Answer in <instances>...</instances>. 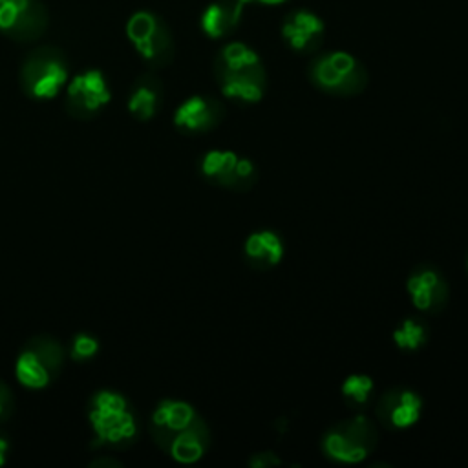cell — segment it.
Returning <instances> with one entry per match:
<instances>
[{
    "instance_id": "6da1fadb",
    "label": "cell",
    "mask_w": 468,
    "mask_h": 468,
    "mask_svg": "<svg viewBox=\"0 0 468 468\" xmlns=\"http://www.w3.org/2000/svg\"><path fill=\"white\" fill-rule=\"evenodd\" d=\"M148 430L155 446L181 464L197 463L212 442L203 415L192 404L177 399H163L155 404Z\"/></svg>"
},
{
    "instance_id": "603a6c76",
    "label": "cell",
    "mask_w": 468,
    "mask_h": 468,
    "mask_svg": "<svg viewBox=\"0 0 468 468\" xmlns=\"http://www.w3.org/2000/svg\"><path fill=\"white\" fill-rule=\"evenodd\" d=\"M15 411V397L11 388L0 378V422H5Z\"/></svg>"
},
{
    "instance_id": "2e32d148",
    "label": "cell",
    "mask_w": 468,
    "mask_h": 468,
    "mask_svg": "<svg viewBox=\"0 0 468 468\" xmlns=\"http://www.w3.org/2000/svg\"><path fill=\"white\" fill-rule=\"evenodd\" d=\"M285 256V241L272 229H260L247 236L243 243V260L254 271H271Z\"/></svg>"
},
{
    "instance_id": "30bf717a",
    "label": "cell",
    "mask_w": 468,
    "mask_h": 468,
    "mask_svg": "<svg viewBox=\"0 0 468 468\" xmlns=\"http://www.w3.org/2000/svg\"><path fill=\"white\" fill-rule=\"evenodd\" d=\"M110 84L101 69H84L66 84L64 110L69 117L86 121L97 117L110 102Z\"/></svg>"
},
{
    "instance_id": "ffe728a7",
    "label": "cell",
    "mask_w": 468,
    "mask_h": 468,
    "mask_svg": "<svg viewBox=\"0 0 468 468\" xmlns=\"http://www.w3.org/2000/svg\"><path fill=\"white\" fill-rule=\"evenodd\" d=\"M430 336V327L420 318H404L393 329V342L400 351H419Z\"/></svg>"
},
{
    "instance_id": "7c38bea8",
    "label": "cell",
    "mask_w": 468,
    "mask_h": 468,
    "mask_svg": "<svg viewBox=\"0 0 468 468\" xmlns=\"http://www.w3.org/2000/svg\"><path fill=\"white\" fill-rule=\"evenodd\" d=\"M406 291L417 311L439 314L444 311L450 298V285L442 271L431 263L417 265L408 280Z\"/></svg>"
},
{
    "instance_id": "4316f807",
    "label": "cell",
    "mask_w": 468,
    "mask_h": 468,
    "mask_svg": "<svg viewBox=\"0 0 468 468\" xmlns=\"http://www.w3.org/2000/svg\"><path fill=\"white\" fill-rule=\"evenodd\" d=\"M287 424H289V419L287 417H282L278 424H274V428H280V433H283L287 430Z\"/></svg>"
},
{
    "instance_id": "9c48e42d",
    "label": "cell",
    "mask_w": 468,
    "mask_h": 468,
    "mask_svg": "<svg viewBox=\"0 0 468 468\" xmlns=\"http://www.w3.org/2000/svg\"><path fill=\"white\" fill-rule=\"evenodd\" d=\"M199 176L212 186L249 192L258 183V166L252 159L232 150H210L197 161Z\"/></svg>"
},
{
    "instance_id": "5b68a950",
    "label": "cell",
    "mask_w": 468,
    "mask_h": 468,
    "mask_svg": "<svg viewBox=\"0 0 468 468\" xmlns=\"http://www.w3.org/2000/svg\"><path fill=\"white\" fill-rule=\"evenodd\" d=\"M69 64L66 55L55 46H40L29 51L20 66L18 80L26 97L48 101L68 84Z\"/></svg>"
},
{
    "instance_id": "52a82bcc",
    "label": "cell",
    "mask_w": 468,
    "mask_h": 468,
    "mask_svg": "<svg viewBox=\"0 0 468 468\" xmlns=\"http://www.w3.org/2000/svg\"><path fill=\"white\" fill-rule=\"evenodd\" d=\"M378 444V431L373 420L364 413L333 424L320 441L327 459L342 464H355L367 459Z\"/></svg>"
},
{
    "instance_id": "277c9868",
    "label": "cell",
    "mask_w": 468,
    "mask_h": 468,
    "mask_svg": "<svg viewBox=\"0 0 468 468\" xmlns=\"http://www.w3.org/2000/svg\"><path fill=\"white\" fill-rule=\"evenodd\" d=\"M307 77L316 90L335 97H355L369 80L364 64L346 51L318 53L307 66Z\"/></svg>"
},
{
    "instance_id": "8992f818",
    "label": "cell",
    "mask_w": 468,
    "mask_h": 468,
    "mask_svg": "<svg viewBox=\"0 0 468 468\" xmlns=\"http://www.w3.org/2000/svg\"><path fill=\"white\" fill-rule=\"evenodd\" d=\"M68 349L51 335H35L18 351L15 377L27 389H44L60 375Z\"/></svg>"
},
{
    "instance_id": "5bb4252c",
    "label": "cell",
    "mask_w": 468,
    "mask_h": 468,
    "mask_svg": "<svg viewBox=\"0 0 468 468\" xmlns=\"http://www.w3.org/2000/svg\"><path fill=\"white\" fill-rule=\"evenodd\" d=\"M225 119V106L212 95H192L174 112V124L181 133L203 135Z\"/></svg>"
},
{
    "instance_id": "cb8c5ba5",
    "label": "cell",
    "mask_w": 468,
    "mask_h": 468,
    "mask_svg": "<svg viewBox=\"0 0 468 468\" xmlns=\"http://www.w3.org/2000/svg\"><path fill=\"white\" fill-rule=\"evenodd\" d=\"M91 468H117L122 466V463L112 455H102V457H95L93 461H90Z\"/></svg>"
},
{
    "instance_id": "d6986e66",
    "label": "cell",
    "mask_w": 468,
    "mask_h": 468,
    "mask_svg": "<svg viewBox=\"0 0 468 468\" xmlns=\"http://www.w3.org/2000/svg\"><path fill=\"white\" fill-rule=\"evenodd\" d=\"M373 393H375L373 378L364 373H353L346 377L340 386V395L344 404L355 413H362L366 408L371 406Z\"/></svg>"
},
{
    "instance_id": "83f0119b",
    "label": "cell",
    "mask_w": 468,
    "mask_h": 468,
    "mask_svg": "<svg viewBox=\"0 0 468 468\" xmlns=\"http://www.w3.org/2000/svg\"><path fill=\"white\" fill-rule=\"evenodd\" d=\"M466 269H468V254H466Z\"/></svg>"
},
{
    "instance_id": "484cf974",
    "label": "cell",
    "mask_w": 468,
    "mask_h": 468,
    "mask_svg": "<svg viewBox=\"0 0 468 468\" xmlns=\"http://www.w3.org/2000/svg\"><path fill=\"white\" fill-rule=\"evenodd\" d=\"M239 2H243V4H247V2H258V4H265V5H276V4H282V2H285V0H239Z\"/></svg>"
},
{
    "instance_id": "4fadbf2b",
    "label": "cell",
    "mask_w": 468,
    "mask_h": 468,
    "mask_svg": "<svg viewBox=\"0 0 468 468\" xmlns=\"http://www.w3.org/2000/svg\"><path fill=\"white\" fill-rule=\"evenodd\" d=\"M373 413L388 430H406L419 422L422 413V397L411 388L393 386L375 400Z\"/></svg>"
},
{
    "instance_id": "ba28073f",
    "label": "cell",
    "mask_w": 468,
    "mask_h": 468,
    "mask_svg": "<svg viewBox=\"0 0 468 468\" xmlns=\"http://www.w3.org/2000/svg\"><path fill=\"white\" fill-rule=\"evenodd\" d=\"M126 37L150 68H165L176 55L172 31L166 22L150 11H137L126 22Z\"/></svg>"
},
{
    "instance_id": "ac0fdd59",
    "label": "cell",
    "mask_w": 468,
    "mask_h": 468,
    "mask_svg": "<svg viewBox=\"0 0 468 468\" xmlns=\"http://www.w3.org/2000/svg\"><path fill=\"white\" fill-rule=\"evenodd\" d=\"M243 2L239 0H216L205 7L199 18L201 31L208 38H223L232 35L243 15Z\"/></svg>"
},
{
    "instance_id": "7402d4cb",
    "label": "cell",
    "mask_w": 468,
    "mask_h": 468,
    "mask_svg": "<svg viewBox=\"0 0 468 468\" xmlns=\"http://www.w3.org/2000/svg\"><path fill=\"white\" fill-rule=\"evenodd\" d=\"M247 464L250 468H276L283 464V459H280L278 453L265 450V452L250 453V457L247 459Z\"/></svg>"
},
{
    "instance_id": "7a4b0ae2",
    "label": "cell",
    "mask_w": 468,
    "mask_h": 468,
    "mask_svg": "<svg viewBox=\"0 0 468 468\" xmlns=\"http://www.w3.org/2000/svg\"><path fill=\"white\" fill-rule=\"evenodd\" d=\"M212 73L221 93L234 102L254 104L265 95V66L260 55L243 42L225 44L214 57Z\"/></svg>"
},
{
    "instance_id": "3957f363",
    "label": "cell",
    "mask_w": 468,
    "mask_h": 468,
    "mask_svg": "<svg viewBox=\"0 0 468 468\" xmlns=\"http://www.w3.org/2000/svg\"><path fill=\"white\" fill-rule=\"evenodd\" d=\"M86 415L93 433V448L124 450L139 439V415L128 397L121 391L104 388L91 393Z\"/></svg>"
},
{
    "instance_id": "9a60e30c",
    "label": "cell",
    "mask_w": 468,
    "mask_h": 468,
    "mask_svg": "<svg viewBox=\"0 0 468 468\" xmlns=\"http://www.w3.org/2000/svg\"><path fill=\"white\" fill-rule=\"evenodd\" d=\"M283 42L302 55H311L320 49L325 37L324 20L309 9H292L285 15L280 27Z\"/></svg>"
},
{
    "instance_id": "e0dca14e",
    "label": "cell",
    "mask_w": 468,
    "mask_h": 468,
    "mask_svg": "<svg viewBox=\"0 0 468 468\" xmlns=\"http://www.w3.org/2000/svg\"><path fill=\"white\" fill-rule=\"evenodd\" d=\"M163 97L165 90L161 79L154 73H143L133 80L130 88L126 110L141 122L152 121L163 106Z\"/></svg>"
},
{
    "instance_id": "8fae6325",
    "label": "cell",
    "mask_w": 468,
    "mask_h": 468,
    "mask_svg": "<svg viewBox=\"0 0 468 468\" xmlns=\"http://www.w3.org/2000/svg\"><path fill=\"white\" fill-rule=\"evenodd\" d=\"M48 22V9L40 0H0V33L11 40H37Z\"/></svg>"
},
{
    "instance_id": "d4e9b609",
    "label": "cell",
    "mask_w": 468,
    "mask_h": 468,
    "mask_svg": "<svg viewBox=\"0 0 468 468\" xmlns=\"http://www.w3.org/2000/svg\"><path fill=\"white\" fill-rule=\"evenodd\" d=\"M9 452H11V441H9L7 433L0 430V466H4L7 463Z\"/></svg>"
},
{
    "instance_id": "44dd1931",
    "label": "cell",
    "mask_w": 468,
    "mask_h": 468,
    "mask_svg": "<svg viewBox=\"0 0 468 468\" xmlns=\"http://www.w3.org/2000/svg\"><path fill=\"white\" fill-rule=\"evenodd\" d=\"M101 349V342L95 335L91 333H77L71 336V342H69V347H68V355L73 362L77 364H84V362H90Z\"/></svg>"
}]
</instances>
